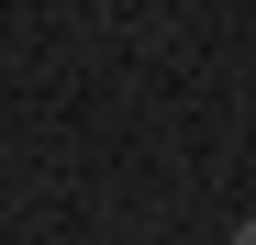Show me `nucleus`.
Returning <instances> with one entry per match:
<instances>
[{
  "label": "nucleus",
  "instance_id": "obj_1",
  "mask_svg": "<svg viewBox=\"0 0 256 245\" xmlns=\"http://www.w3.org/2000/svg\"><path fill=\"white\" fill-rule=\"evenodd\" d=\"M234 245H256V212H245V223H234Z\"/></svg>",
  "mask_w": 256,
  "mask_h": 245
}]
</instances>
